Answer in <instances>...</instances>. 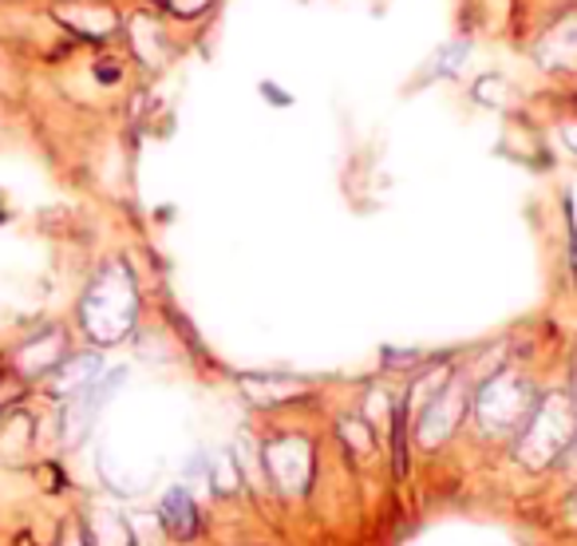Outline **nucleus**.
I'll return each mask as SVG.
<instances>
[{
    "mask_svg": "<svg viewBox=\"0 0 577 546\" xmlns=\"http://www.w3.org/2000/svg\"><path fill=\"white\" fill-rule=\"evenodd\" d=\"M163 519H166V527H171V535H179V538H190L194 535V527H199L194 503H190L182 492H174L171 499L163 503Z\"/></svg>",
    "mask_w": 577,
    "mask_h": 546,
    "instance_id": "f03ea898",
    "label": "nucleus"
},
{
    "mask_svg": "<svg viewBox=\"0 0 577 546\" xmlns=\"http://www.w3.org/2000/svg\"><path fill=\"white\" fill-rule=\"evenodd\" d=\"M171 4H174L179 12H202V9L210 4V0H171Z\"/></svg>",
    "mask_w": 577,
    "mask_h": 546,
    "instance_id": "7ed1b4c3",
    "label": "nucleus"
},
{
    "mask_svg": "<svg viewBox=\"0 0 577 546\" xmlns=\"http://www.w3.org/2000/svg\"><path fill=\"white\" fill-rule=\"evenodd\" d=\"M83 317H88V328L100 341L123 337V328L135 317V290L126 282L123 265H111V270L103 273V282L95 285V293H91L88 305H83Z\"/></svg>",
    "mask_w": 577,
    "mask_h": 546,
    "instance_id": "f257e3e1",
    "label": "nucleus"
}]
</instances>
